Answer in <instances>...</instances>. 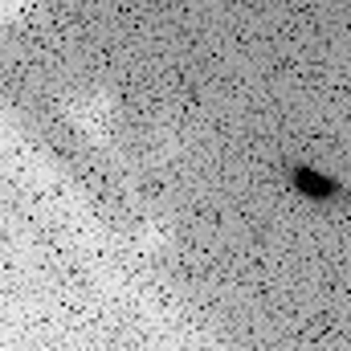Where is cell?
Segmentation results:
<instances>
[{
	"mask_svg": "<svg viewBox=\"0 0 351 351\" xmlns=\"http://www.w3.org/2000/svg\"><path fill=\"white\" fill-rule=\"evenodd\" d=\"M294 184H298V192H306V196H315V200H323V196L335 192V184H327L319 172H298L294 176Z\"/></svg>",
	"mask_w": 351,
	"mask_h": 351,
	"instance_id": "obj_1",
	"label": "cell"
}]
</instances>
